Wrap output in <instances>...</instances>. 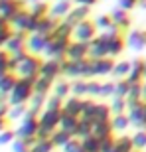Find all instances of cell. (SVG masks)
Wrapping results in <instances>:
<instances>
[{
    "label": "cell",
    "mask_w": 146,
    "mask_h": 152,
    "mask_svg": "<svg viewBox=\"0 0 146 152\" xmlns=\"http://www.w3.org/2000/svg\"><path fill=\"white\" fill-rule=\"evenodd\" d=\"M16 73L18 77H28V79H38L39 71H42V65H44V59L36 53H22V56L16 57Z\"/></svg>",
    "instance_id": "6da1fadb"
},
{
    "label": "cell",
    "mask_w": 146,
    "mask_h": 152,
    "mask_svg": "<svg viewBox=\"0 0 146 152\" xmlns=\"http://www.w3.org/2000/svg\"><path fill=\"white\" fill-rule=\"evenodd\" d=\"M34 95H36V79L20 77L16 87L12 89L10 97H8V103H10V107H14V105H28L34 99Z\"/></svg>",
    "instance_id": "7a4b0ae2"
},
{
    "label": "cell",
    "mask_w": 146,
    "mask_h": 152,
    "mask_svg": "<svg viewBox=\"0 0 146 152\" xmlns=\"http://www.w3.org/2000/svg\"><path fill=\"white\" fill-rule=\"evenodd\" d=\"M73 39L71 38H61V36H55V34H50L47 38V45H45V56L47 59H57V61H63L65 56H67V50L71 45Z\"/></svg>",
    "instance_id": "3957f363"
},
{
    "label": "cell",
    "mask_w": 146,
    "mask_h": 152,
    "mask_svg": "<svg viewBox=\"0 0 146 152\" xmlns=\"http://www.w3.org/2000/svg\"><path fill=\"white\" fill-rule=\"evenodd\" d=\"M61 75L63 77H73V79H91V57L79 59V61H61Z\"/></svg>",
    "instance_id": "277c9868"
},
{
    "label": "cell",
    "mask_w": 146,
    "mask_h": 152,
    "mask_svg": "<svg viewBox=\"0 0 146 152\" xmlns=\"http://www.w3.org/2000/svg\"><path fill=\"white\" fill-rule=\"evenodd\" d=\"M38 130H39V115L28 109L26 117L22 118V124L16 129V134L18 138H36Z\"/></svg>",
    "instance_id": "5b68a950"
},
{
    "label": "cell",
    "mask_w": 146,
    "mask_h": 152,
    "mask_svg": "<svg viewBox=\"0 0 146 152\" xmlns=\"http://www.w3.org/2000/svg\"><path fill=\"white\" fill-rule=\"evenodd\" d=\"M12 28L18 30V32H28V34H34L38 30V18L32 16L30 8H24L22 12H18L16 16L12 18Z\"/></svg>",
    "instance_id": "8992f818"
},
{
    "label": "cell",
    "mask_w": 146,
    "mask_h": 152,
    "mask_svg": "<svg viewBox=\"0 0 146 152\" xmlns=\"http://www.w3.org/2000/svg\"><path fill=\"white\" fill-rule=\"evenodd\" d=\"M97 24L95 20H83L73 28V39L75 42H83V44H91L97 38Z\"/></svg>",
    "instance_id": "52a82bcc"
},
{
    "label": "cell",
    "mask_w": 146,
    "mask_h": 152,
    "mask_svg": "<svg viewBox=\"0 0 146 152\" xmlns=\"http://www.w3.org/2000/svg\"><path fill=\"white\" fill-rule=\"evenodd\" d=\"M28 38H30L28 32H18V30H16L14 36L10 38V42L6 44V50L10 51L14 57L26 53V51H28Z\"/></svg>",
    "instance_id": "ba28073f"
},
{
    "label": "cell",
    "mask_w": 146,
    "mask_h": 152,
    "mask_svg": "<svg viewBox=\"0 0 146 152\" xmlns=\"http://www.w3.org/2000/svg\"><path fill=\"white\" fill-rule=\"evenodd\" d=\"M115 59L112 57H101V59H91V79L101 77V75H111L115 69Z\"/></svg>",
    "instance_id": "9c48e42d"
},
{
    "label": "cell",
    "mask_w": 146,
    "mask_h": 152,
    "mask_svg": "<svg viewBox=\"0 0 146 152\" xmlns=\"http://www.w3.org/2000/svg\"><path fill=\"white\" fill-rule=\"evenodd\" d=\"M130 81V85H140L146 81V59L136 57L130 61V73L126 77Z\"/></svg>",
    "instance_id": "30bf717a"
},
{
    "label": "cell",
    "mask_w": 146,
    "mask_h": 152,
    "mask_svg": "<svg viewBox=\"0 0 146 152\" xmlns=\"http://www.w3.org/2000/svg\"><path fill=\"white\" fill-rule=\"evenodd\" d=\"M126 45L134 51H142L146 48V30L144 28H134L126 34Z\"/></svg>",
    "instance_id": "8fae6325"
},
{
    "label": "cell",
    "mask_w": 146,
    "mask_h": 152,
    "mask_svg": "<svg viewBox=\"0 0 146 152\" xmlns=\"http://www.w3.org/2000/svg\"><path fill=\"white\" fill-rule=\"evenodd\" d=\"M26 8V0H0V14L6 16L12 22V18L18 12H22Z\"/></svg>",
    "instance_id": "7c38bea8"
},
{
    "label": "cell",
    "mask_w": 146,
    "mask_h": 152,
    "mask_svg": "<svg viewBox=\"0 0 146 152\" xmlns=\"http://www.w3.org/2000/svg\"><path fill=\"white\" fill-rule=\"evenodd\" d=\"M87 57H89V44L75 42V39H73L71 45H69V50H67L65 59H69V61H79V59H87Z\"/></svg>",
    "instance_id": "4fadbf2b"
},
{
    "label": "cell",
    "mask_w": 146,
    "mask_h": 152,
    "mask_svg": "<svg viewBox=\"0 0 146 152\" xmlns=\"http://www.w3.org/2000/svg\"><path fill=\"white\" fill-rule=\"evenodd\" d=\"M39 77L57 81V79L61 77V61H57V59H47V61H44L42 71H39Z\"/></svg>",
    "instance_id": "5bb4252c"
},
{
    "label": "cell",
    "mask_w": 146,
    "mask_h": 152,
    "mask_svg": "<svg viewBox=\"0 0 146 152\" xmlns=\"http://www.w3.org/2000/svg\"><path fill=\"white\" fill-rule=\"evenodd\" d=\"M111 16H112V22L117 24L120 30H124L126 34L130 32V26H132V18H130V12L128 10H123V8H112L111 12Z\"/></svg>",
    "instance_id": "9a60e30c"
},
{
    "label": "cell",
    "mask_w": 146,
    "mask_h": 152,
    "mask_svg": "<svg viewBox=\"0 0 146 152\" xmlns=\"http://www.w3.org/2000/svg\"><path fill=\"white\" fill-rule=\"evenodd\" d=\"M47 38H50V36L38 34V32L30 34V38H28V51H30V53H36V56L44 53L45 45H47Z\"/></svg>",
    "instance_id": "2e32d148"
},
{
    "label": "cell",
    "mask_w": 146,
    "mask_h": 152,
    "mask_svg": "<svg viewBox=\"0 0 146 152\" xmlns=\"http://www.w3.org/2000/svg\"><path fill=\"white\" fill-rule=\"evenodd\" d=\"M89 16H91V8L89 6H73V10L69 12V16L65 18V22L69 24V26H77V24H81L83 20H89Z\"/></svg>",
    "instance_id": "e0dca14e"
},
{
    "label": "cell",
    "mask_w": 146,
    "mask_h": 152,
    "mask_svg": "<svg viewBox=\"0 0 146 152\" xmlns=\"http://www.w3.org/2000/svg\"><path fill=\"white\" fill-rule=\"evenodd\" d=\"M83 107H85V99L83 97H67L65 103H63V113L73 115V117H79L81 118V113H83Z\"/></svg>",
    "instance_id": "ac0fdd59"
},
{
    "label": "cell",
    "mask_w": 146,
    "mask_h": 152,
    "mask_svg": "<svg viewBox=\"0 0 146 152\" xmlns=\"http://www.w3.org/2000/svg\"><path fill=\"white\" fill-rule=\"evenodd\" d=\"M73 10V4L71 0H57L55 4H51V10H50V16L57 18V20H65L69 16V12Z\"/></svg>",
    "instance_id": "d6986e66"
},
{
    "label": "cell",
    "mask_w": 146,
    "mask_h": 152,
    "mask_svg": "<svg viewBox=\"0 0 146 152\" xmlns=\"http://www.w3.org/2000/svg\"><path fill=\"white\" fill-rule=\"evenodd\" d=\"M89 57L91 59H101V57H109L107 56V44L101 36H97L93 42L89 44Z\"/></svg>",
    "instance_id": "ffe728a7"
},
{
    "label": "cell",
    "mask_w": 146,
    "mask_h": 152,
    "mask_svg": "<svg viewBox=\"0 0 146 152\" xmlns=\"http://www.w3.org/2000/svg\"><path fill=\"white\" fill-rule=\"evenodd\" d=\"M59 22L61 20H57V18H53V16H45V18H39L38 20V34H45V36H50V34H53L57 30V26H59Z\"/></svg>",
    "instance_id": "44dd1931"
},
{
    "label": "cell",
    "mask_w": 146,
    "mask_h": 152,
    "mask_svg": "<svg viewBox=\"0 0 146 152\" xmlns=\"http://www.w3.org/2000/svg\"><path fill=\"white\" fill-rule=\"evenodd\" d=\"M142 113H144V101L136 103V105H130L128 111H126V115L130 118V124H134L138 130L142 129Z\"/></svg>",
    "instance_id": "7402d4cb"
},
{
    "label": "cell",
    "mask_w": 146,
    "mask_h": 152,
    "mask_svg": "<svg viewBox=\"0 0 146 152\" xmlns=\"http://www.w3.org/2000/svg\"><path fill=\"white\" fill-rule=\"evenodd\" d=\"M18 79H20V77H18L16 71H8L4 77L0 79V93L10 97L12 89H14V87H16V83H18Z\"/></svg>",
    "instance_id": "603a6c76"
},
{
    "label": "cell",
    "mask_w": 146,
    "mask_h": 152,
    "mask_svg": "<svg viewBox=\"0 0 146 152\" xmlns=\"http://www.w3.org/2000/svg\"><path fill=\"white\" fill-rule=\"evenodd\" d=\"M112 118V111H111V105L107 103H97L95 107V115H93V124L97 123H107Z\"/></svg>",
    "instance_id": "cb8c5ba5"
},
{
    "label": "cell",
    "mask_w": 146,
    "mask_h": 152,
    "mask_svg": "<svg viewBox=\"0 0 146 152\" xmlns=\"http://www.w3.org/2000/svg\"><path fill=\"white\" fill-rule=\"evenodd\" d=\"M50 10H51V6L45 2V0H38V2H32V6H30V12H32V16L34 18H45V16H50Z\"/></svg>",
    "instance_id": "d4e9b609"
},
{
    "label": "cell",
    "mask_w": 146,
    "mask_h": 152,
    "mask_svg": "<svg viewBox=\"0 0 146 152\" xmlns=\"http://www.w3.org/2000/svg\"><path fill=\"white\" fill-rule=\"evenodd\" d=\"M79 124V117H73V115H67L61 111V121H59V129L67 130L71 134H75V129H77Z\"/></svg>",
    "instance_id": "484cf974"
},
{
    "label": "cell",
    "mask_w": 146,
    "mask_h": 152,
    "mask_svg": "<svg viewBox=\"0 0 146 152\" xmlns=\"http://www.w3.org/2000/svg\"><path fill=\"white\" fill-rule=\"evenodd\" d=\"M112 123L111 121H107V123H97L93 124V134L99 138V140H103V138H107V136H112Z\"/></svg>",
    "instance_id": "4316f807"
},
{
    "label": "cell",
    "mask_w": 146,
    "mask_h": 152,
    "mask_svg": "<svg viewBox=\"0 0 146 152\" xmlns=\"http://www.w3.org/2000/svg\"><path fill=\"white\" fill-rule=\"evenodd\" d=\"M53 95L61 97V99H67V97H71V81L57 79L55 83H53Z\"/></svg>",
    "instance_id": "83f0119b"
},
{
    "label": "cell",
    "mask_w": 146,
    "mask_h": 152,
    "mask_svg": "<svg viewBox=\"0 0 146 152\" xmlns=\"http://www.w3.org/2000/svg\"><path fill=\"white\" fill-rule=\"evenodd\" d=\"M73 138L71 132H67V130H63V129H57L53 134H51V142L55 144V148H63L65 144H67L69 140Z\"/></svg>",
    "instance_id": "f1b7e54d"
},
{
    "label": "cell",
    "mask_w": 146,
    "mask_h": 152,
    "mask_svg": "<svg viewBox=\"0 0 146 152\" xmlns=\"http://www.w3.org/2000/svg\"><path fill=\"white\" fill-rule=\"evenodd\" d=\"M38 138H16L12 142V152H30Z\"/></svg>",
    "instance_id": "f546056e"
},
{
    "label": "cell",
    "mask_w": 146,
    "mask_h": 152,
    "mask_svg": "<svg viewBox=\"0 0 146 152\" xmlns=\"http://www.w3.org/2000/svg\"><path fill=\"white\" fill-rule=\"evenodd\" d=\"M115 148H117V152H132V150H134L132 136H128V134L117 136V140H115Z\"/></svg>",
    "instance_id": "4dcf8cb0"
},
{
    "label": "cell",
    "mask_w": 146,
    "mask_h": 152,
    "mask_svg": "<svg viewBox=\"0 0 146 152\" xmlns=\"http://www.w3.org/2000/svg\"><path fill=\"white\" fill-rule=\"evenodd\" d=\"M53 83L51 79H45V77H38L36 79V93L38 95H44V97H50V91H53Z\"/></svg>",
    "instance_id": "1f68e13d"
},
{
    "label": "cell",
    "mask_w": 146,
    "mask_h": 152,
    "mask_svg": "<svg viewBox=\"0 0 146 152\" xmlns=\"http://www.w3.org/2000/svg\"><path fill=\"white\" fill-rule=\"evenodd\" d=\"M93 134V124L87 123V121H83V118H79V124L77 129H75V138H79V140H83V138H87V136Z\"/></svg>",
    "instance_id": "d6a6232c"
},
{
    "label": "cell",
    "mask_w": 146,
    "mask_h": 152,
    "mask_svg": "<svg viewBox=\"0 0 146 152\" xmlns=\"http://www.w3.org/2000/svg\"><path fill=\"white\" fill-rule=\"evenodd\" d=\"M111 123H112V130H117V132H123V130L128 129L130 118H128V115H126V113H124V115H112Z\"/></svg>",
    "instance_id": "836d02e7"
},
{
    "label": "cell",
    "mask_w": 146,
    "mask_h": 152,
    "mask_svg": "<svg viewBox=\"0 0 146 152\" xmlns=\"http://www.w3.org/2000/svg\"><path fill=\"white\" fill-rule=\"evenodd\" d=\"M81 146H83L85 152H101V140L95 134H91V136L81 140Z\"/></svg>",
    "instance_id": "e575fe53"
},
{
    "label": "cell",
    "mask_w": 146,
    "mask_h": 152,
    "mask_svg": "<svg viewBox=\"0 0 146 152\" xmlns=\"http://www.w3.org/2000/svg\"><path fill=\"white\" fill-rule=\"evenodd\" d=\"M87 81L89 79H73L71 81V95L87 97Z\"/></svg>",
    "instance_id": "d590c367"
},
{
    "label": "cell",
    "mask_w": 146,
    "mask_h": 152,
    "mask_svg": "<svg viewBox=\"0 0 146 152\" xmlns=\"http://www.w3.org/2000/svg\"><path fill=\"white\" fill-rule=\"evenodd\" d=\"M130 87H132V85H130V81L126 77L124 79H117V81H115V97H124V99H126Z\"/></svg>",
    "instance_id": "8d00e7d4"
},
{
    "label": "cell",
    "mask_w": 146,
    "mask_h": 152,
    "mask_svg": "<svg viewBox=\"0 0 146 152\" xmlns=\"http://www.w3.org/2000/svg\"><path fill=\"white\" fill-rule=\"evenodd\" d=\"M111 111H112V115H124L126 111H128L126 99H124V97H112V101H111Z\"/></svg>",
    "instance_id": "74e56055"
},
{
    "label": "cell",
    "mask_w": 146,
    "mask_h": 152,
    "mask_svg": "<svg viewBox=\"0 0 146 152\" xmlns=\"http://www.w3.org/2000/svg\"><path fill=\"white\" fill-rule=\"evenodd\" d=\"M132 144H134V150L144 152V148H146V130L144 129L136 130L134 134H132Z\"/></svg>",
    "instance_id": "f35d334b"
},
{
    "label": "cell",
    "mask_w": 146,
    "mask_h": 152,
    "mask_svg": "<svg viewBox=\"0 0 146 152\" xmlns=\"http://www.w3.org/2000/svg\"><path fill=\"white\" fill-rule=\"evenodd\" d=\"M8 113H10V103L0 105V132L10 129V118H8Z\"/></svg>",
    "instance_id": "ab89813d"
},
{
    "label": "cell",
    "mask_w": 146,
    "mask_h": 152,
    "mask_svg": "<svg viewBox=\"0 0 146 152\" xmlns=\"http://www.w3.org/2000/svg\"><path fill=\"white\" fill-rule=\"evenodd\" d=\"M63 103H65V99H61L57 95H51V97H47L44 109L45 111H63Z\"/></svg>",
    "instance_id": "60d3db41"
},
{
    "label": "cell",
    "mask_w": 146,
    "mask_h": 152,
    "mask_svg": "<svg viewBox=\"0 0 146 152\" xmlns=\"http://www.w3.org/2000/svg\"><path fill=\"white\" fill-rule=\"evenodd\" d=\"M128 73H130V61H118L117 65H115V69H112V75L117 79L128 77Z\"/></svg>",
    "instance_id": "b9f144b4"
},
{
    "label": "cell",
    "mask_w": 146,
    "mask_h": 152,
    "mask_svg": "<svg viewBox=\"0 0 146 152\" xmlns=\"http://www.w3.org/2000/svg\"><path fill=\"white\" fill-rule=\"evenodd\" d=\"M95 24H97V28L103 30V32H107L109 28H112V26H115L111 14H101V16H97L95 18Z\"/></svg>",
    "instance_id": "7bdbcfd3"
},
{
    "label": "cell",
    "mask_w": 146,
    "mask_h": 152,
    "mask_svg": "<svg viewBox=\"0 0 146 152\" xmlns=\"http://www.w3.org/2000/svg\"><path fill=\"white\" fill-rule=\"evenodd\" d=\"M45 101H47V97L38 95V93H36V95H34V99H32V101L28 103V109L39 115V113H42V107H45Z\"/></svg>",
    "instance_id": "ee69618b"
},
{
    "label": "cell",
    "mask_w": 146,
    "mask_h": 152,
    "mask_svg": "<svg viewBox=\"0 0 146 152\" xmlns=\"http://www.w3.org/2000/svg\"><path fill=\"white\" fill-rule=\"evenodd\" d=\"M53 150H55V144L51 142V138H47V140H38L30 152H53Z\"/></svg>",
    "instance_id": "f6af8a7d"
},
{
    "label": "cell",
    "mask_w": 146,
    "mask_h": 152,
    "mask_svg": "<svg viewBox=\"0 0 146 152\" xmlns=\"http://www.w3.org/2000/svg\"><path fill=\"white\" fill-rule=\"evenodd\" d=\"M12 57H14V56H12L6 48H2V50H0V69H2V71H12V69H10Z\"/></svg>",
    "instance_id": "bcb514c9"
},
{
    "label": "cell",
    "mask_w": 146,
    "mask_h": 152,
    "mask_svg": "<svg viewBox=\"0 0 146 152\" xmlns=\"http://www.w3.org/2000/svg\"><path fill=\"white\" fill-rule=\"evenodd\" d=\"M28 113V105H14L10 107V113H8V118L14 121V118H24Z\"/></svg>",
    "instance_id": "7dc6e473"
},
{
    "label": "cell",
    "mask_w": 146,
    "mask_h": 152,
    "mask_svg": "<svg viewBox=\"0 0 146 152\" xmlns=\"http://www.w3.org/2000/svg\"><path fill=\"white\" fill-rule=\"evenodd\" d=\"M16 138H18V134H16V130H14V129L2 130V132H0V146H4V144H12Z\"/></svg>",
    "instance_id": "c3c4849f"
},
{
    "label": "cell",
    "mask_w": 146,
    "mask_h": 152,
    "mask_svg": "<svg viewBox=\"0 0 146 152\" xmlns=\"http://www.w3.org/2000/svg\"><path fill=\"white\" fill-rule=\"evenodd\" d=\"M14 32H16V30L12 28V26L0 28V50H2V48H6V44H8V42H10V38L14 36Z\"/></svg>",
    "instance_id": "681fc988"
},
{
    "label": "cell",
    "mask_w": 146,
    "mask_h": 152,
    "mask_svg": "<svg viewBox=\"0 0 146 152\" xmlns=\"http://www.w3.org/2000/svg\"><path fill=\"white\" fill-rule=\"evenodd\" d=\"M99 93H101V81L89 79L87 81V97H99Z\"/></svg>",
    "instance_id": "f907efd6"
},
{
    "label": "cell",
    "mask_w": 146,
    "mask_h": 152,
    "mask_svg": "<svg viewBox=\"0 0 146 152\" xmlns=\"http://www.w3.org/2000/svg\"><path fill=\"white\" fill-rule=\"evenodd\" d=\"M99 97L107 99V97H115V83L112 81H101V93Z\"/></svg>",
    "instance_id": "816d5d0a"
},
{
    "label": "cell",
    "mask_w": 146,
    "mask_h": 152,
    "mask_svg": "<svg viewBox=\"0 0 146 152\" xmlns=\"http://www.w3.org/2000/svg\"><path fill=\"white\" fill-rule=\"evenodd\" d=\"M81 150H83V146H81V140H79V138H75V136H73L71 140H69L67 144L61 148V152H81Z\"/></svg>",
    "instance_id": "f5cc1de1"
},
{
    "label": "cell",
    "mask_w": 146,
    "mask_h": 152,
    "mask_svg": "<svg viewBox=\"0 0 146 152\" xmlns=\"http://www.w3.org/2000/svg\"><path fill=\"white\" fill-rule=\"evenodd\" d=\"M115 136H107V138H103L101 140V152H111L115 148Z\"/></svg>",
    "instance_id": "db71d44e"
},
{
    "label": "cell",
    "mask_w": 146,
    "mask_h": 152,
    "mask_svg": "<svg viewBox=\"0 0 146 152\" xmlns=\"http://www.w3.org/2000/svg\"><path fill=\"white\" fill-rule=\"evenodd\" d=\"M118 2V8H123V10H132V8H136L138 6V0H117Z\"/></svg>",
    "instance_id": "11a10c76"
},
{
    "label": "cell",
    "mask_w": 146,
    "mask_h": 152,
    "mask_svg": "<svg viewBox=\"0 0 146 152\" xmlns=\"http://www.w3.org/2000/svg\"><path fill=\"white\" fill-rule=\"evenodd\" d=\"M6 26H12L10 20H8L6 16H2V14H0V28H6Z\"/></svg>",
    "instance_id": "9f6ffc18"
},
{
    "label": "cell",
    "mask_w": 146,
    "mask_h": 152,
    "mask_svg": "<svg viewBox=\"0 0 146 152\" xmlns=\"http://www.w3.org/2000/svg\"><path fill=\"white\" fill-rule=\"evenodd\" d=\"M140 95H142V101L146 103V81H144V83L140 85Z\"/></svg>",
    "instance_id": "6f0895ef"
},
{
    "label": "cell",
    "mask_w": 146,
    "mask_h": 152,
    "mask_svg": "<svg viewBox=\"0 0 146 152\" xmlns=\"http://www.w3.org/2000/svg\"><path fill=\"white\" fill-rule=\"evenodd\" d=\"M142 129L146 130V103H144V113H142Z\"/></svg>",
    "instance_id": "680465c9"
},
{
    "label": "cell",
    "mask_w": 146,
    "mask_h": 152,
    "mask_svg": "<svg viewBox=\"0 0 146 152\" xmlns=\"http://www.w3.org/2000/svg\"><path fill=\"white\" fill-rule=\"evenodd\" d=\"M4 103H8V95H2L0 93V105H4Z\"/></svg>",
    "instance_id": "91938a15"
},
{
    "label": "cell",
    "mask_w": 146,
    "mask_h": 152,
    "mask_svg": "<svg viewBox=\"0 0 146 152\" xmlns=\"http://www.w3.org/2000/svg\"><path fill=\"white\" fill-rule=\"evenodd\" d=\"M138 6H140V8H146V0H138Z\"/></svg>",
    "instance_id": "94428289"
},
{
    "label": "cell",
    "mask_w": 146,
    "mask_h": 152,
    "mask_svg": "<svg viewBox=\"0 0 146 152\" xmlns=\"http://www.w3.org/2000/svg\"><path fill=\"white\" fill-rule=\"evenodd\" d=\"M6 73H8V71H2V69H0V79L4 77V75H6Z\"/></svg>",
    "instance_id": "6125c7cd"
},
{
    "label": "cell",
    "mask_w": 146,
    "mask_h": 152,
    "mask_svg": "<svg viewBox=\"0 0 146 152\" xmlns=\"http://www.w3.org/2000/svg\"><path fill=\"white\" fill-rule=\"evenodd\" d=\"M30 2H38V0H30Z\"/></svg>",
    "instance_id": "be15d7a7"
},
{
    "label": "cell",
    "mask_w": 146,
    "mask_h": 152,
    "mask_svg": "<svg viewBox=\"0 0 146 152\" xmlns=\"http://www.w3.org/2000/svg\"><path fill=\"white\" fill-rule=\"evenodd\" d=\"M132 152H138V150H132Z\"/></svg>",
    "instance_id": "e7e4bbea"
},
{
    "label": "cell",
    "mask_w": 146,
    "mask_h": 152,
    "mask_svg": "<svg viewBox=\"0 0 146 152\" xmlns=\"http://www.w3.org/2000/svg\"><path fill=\"white\" fill-rule=\"evenodd\" d=\"M45 2H50V0H45Z\"/></svg>",
    "instance_id": "03108f58"
},
{
    "label": "cell",
    "mask_w": 146,
    "mask_h": 152,
    "mask_svg": "<svg viewBox=\"0 0 146 152\" xmlns=\"http://www.w3.org/2000/svg\"><path fill=\"white\" fill-rule=\"evenodd\" d=\"M81 152H85V150H81Z\"/></svg>",
    "instance_id": "003e7915"
}]
</instances>
